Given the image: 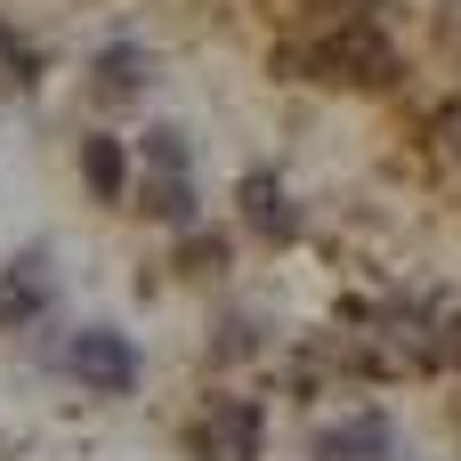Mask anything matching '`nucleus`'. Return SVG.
Segmentation results:
<instances>
[{
  "instance_id": "obj_4",
  "label": "nucleus",
  "mask_w": 461,
  "mask_h": 461,
  "mask_svg": "<svg viewBox=\"0 0 461 461\" xmlns=\"http://www.w3.org/2000/svg\"><path fill=\"white\" fill-rule=\"evenodd\" d=\"M243 227H251L259 243H292V235H300V211H292L284 178H267V170L243 178Z\"/></svg>"
},
{
  "instance_id": "obj_9",
  "label": "nucleus",
  "mask_w": 461,
  "mask_h": 461,
  "mask_svg": "<svg viewBox=\"0 0 461 461\" xmlns=\"http://www.w3.org/2000/svg\"><path fill=\"white\" fill-rule=\"evenodd\" d=\"M146 211L170 219V227H186V219H194V186H186V170H170V178L154 170V203H146Z\"/></svg>"
},
{
  "instance_id": "obj_5",
  "label": "nucleus",
  "mask_w": 461,
  "mask_h": 461,
  "mask_svg": "<svg viewBox=\"0 0 461 461\" xmlns=\"http://www.w3.org/2000/svg\"><path fill=\"white\" fill-rule=\"evenodd\" d=\"M41 300H49V259H41V251H16V259H8V276H0V332H8V324H24Z\"/></svg>"
},
{
  "instance_id": "obj_1",
  "label": "nucleus",
  "mask_w": 461,
  "mask_h": 461,
  "mask_svg": "<svg viewBox=\"0 0 461 461\" xmlns=\"http://www.w3.org/2000/svg\"><path fill=\"white\" fill-rule=\"evenodd\" d=\"M284 73H300V81H340V89H389V81H397V49H389L365 16H340L332 32L284 49Z\"/></svg>"
},
{
  "instance_id": "obj_12",
  "label": "nucleus",
  "mask_w": 461,
  "mask_h": 461,
  "mask_svg": "<svg viewBox=\"0 0 461 461\" xmlns=\"http://www.w3.org/2000/svg\"><path fill=\"white\" fill-rule=\"evenodd\" d=\"M438 357H454V365H461V324H446V332H438Z\"/></svg>"
},
{
  "instance_id": "obj_3",
  "label": "nucleus",
  "mask_w": 461,
  "mask_h": 461,
  "mask_svg": "<svg viewBox=\"0 0 461 461\" xmlns=\"http://www.w3.org/2000/svg\"><path fill=\"white\" fill-rule=\"evenodd\" d=\"M194 461H259V405L219 397V405L194 421Z\"/></svg>"
},
{
  "instance_id": "obj_10",
  "label": "nucleus",
  "mask_w": 461,
  "mask_h": 461,
  "mask_svg": "<svg viewBox=\"0 0 461 461\" xmlns=\"http://www.w3.org/2000/svg\"><path fill=\"white\" fill-rule=\"evenodd\" d=\"M146 162H154V170H186V138H178V130H154V138H146Z\"/></svg>"
},
{
  "instance_id": "obj_6",
  "label": "nucleus",
  "mask_w": 461,
  "mask_h": 461,
  "mask_svg": "<svg viewBox=\"0 0 461 461\" xmlns=\"http://www.w3.org/2000/svg\"><path fill=\"white\" fill-rule=\"evenodd\" d=\"M316 454H324V461H381V454H389V421L365 413V421H348V429H324Z\"/></svg>"
},
{
  "instance_id": "obj_11",
  "label": "nucleus",
  "mask_w": 461,
  "mask_h": 461,
  "mask_svg": "<svg viewBox=\"0 0 461 461\" xmlns=\"http://www.w3.org/2000/svg\"><path fill=\"white\" fill-rule=\"evenodd\" d=\"M284 8H332V24H340V16H357L365 0H284Z\"/></svg>"
},
{
  "instance_id": "obj_2",
  "label": "nucleus",
  "mask_w": 461,
  "mask_h": 461,
  "mask_svg": "<svg viewBox=\"0 0 461 461\" xmlns=\"http://www.w3.org/2000/svg\"><path fill=\"white\" fill-rule=\"evenodd\" d=\"M65 365H73V381H81V389H97V397H130V389H138V348H130L113 324L73 332Z\"/></svg>"
},
{
  "instance_id": "obj_8",
  "label": "nucleus",
  "mask_w": 461,
  "mask_h": 461,
  "mask_svg": "<svg viewBox=\"0 0 461 461\" xmlns=\"http://www.w3.org/2000/svg\"><path fill=\"white\" fill-rule=\"evenodd\" d=\"M138 81H146V57H138V49H105V57H97V89H105V97H130Z\"/></svg>"
},
{
  "instance_id": "obj_7",
  "label": "nucleus",
  "mask_w": 461,
  "mask_h": 461,
  "mask_svg": "<svg viewBox=\"0 0 461 461\" xmlns=\"http://www.w3.org/2000/svg\"><path fill=\"white\" fill-rule=\"evenodd\" d=\"M81 178H89L97 203H113V194L130 186V154H122V138H89V146H81Z\"/></svg>"
}]
</instances>
